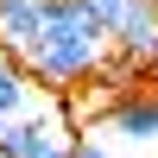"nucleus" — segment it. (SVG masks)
Returning a JSON list of instances; mask_svg holds the SVG:
<instances>
[{"label": "nucleus", "instance_id": "obj_7", "mask_svg": "<svg viewBox=\"0 0 158 158\" xmlns=\"http://www.w3.org/2000/svg\"><path fill=\"white\" fill-rule=\"evenodd\" d=\"M63 158H114V152H108V146H101V139L82 127V133H70V139H63Z\"/></svg>", "mask_w": 158, "mask_h": 158}, {"label": "nucleus", "instance_id": "obj_2", "mask_svg": "<svg viewBox=\"0 0 158 158\" xmlns=\"http://www.w3.org/2000/svg\"><path fill=\"white\" fill-rule=\"evenodd\" d=\"M120 95H127V89L114 82V76H101V70H95V76H82V82H70V89L57 95V114L82 133L89 120H108V108H114Z\"/></svg>", "mask_w": 158, "mask_h": 158}, {"label": "nucleus", "instance_id": "obj_5", "mask_svg": "<svg viewBox=\"0 0 158 158\" xmlns=\"http://www.w3.org/2000/svg\"><path fill=\"white\" fill-rule=\"evenodd\" d=\"M38 25H44V0H0V44L13 57L38 38Z\"/></svg>", "mask_w": 158, "mask_h": 158}, {"label": "nucleus", "instance_id": "obj_9", "mask_svg": "<svg viewBox=\"0 0 158 158\" xmlns=\"http://www.w3.org/2000/svg\"><path fill=\"white\" fill-rule=\"evenodd\" d=\"M152 70H158V57H152Z\"/></svg>", "mask_w": 158, "mask_h": 158}, {"label": "nucleus", "instance_id": "obj_3", "mask_svg": "<svg viewBox=\"0 0 158 158\" xmlns=\"http://www.w3.org/2000/svg\"><path fill=\"white\" fill-rule=\"evenodd\" d=\"M108 38H114L120 57H133V63L152 70V57H158V0H127V13L114 19Z\"/></svg>", "mask_w": 158, "mask_h": 158}, {"label": "nucleus", "instance_id": "obj_8", "mask_svg": "<svg viewBox=\"0 0 158 158\" xmlns=\"http://www.w3.org/2000/svg\"><path fill=\"white\" fill-rule=\"evenodd\" d=\"M82 6H89V19H101V25L114 32V19L127 13V0H82Z\"/></svg>", "mask_w": 158, "mask_h": 158}, {"label": "nucleus", "instance_id": "obj_6", "mask_svg": "<svg viewBox=\"0 0 158 158\" xmlns=\"http://www.w3.org/2000/svg\"><path fill=\"white\" fill-rule=\"evenodd\" d=\"M32 114V76L19 70V57L0 63V120H25Z\"/></svg>", "mask_w": 158, "mask_h": 158}, {"label": "nucleus", "instance_id": "obj_4", "mask_svg": "<svg viewBox=\"0 0 158 158\" xmlns=\"http://www.w3.org/2000/svg\"><path fill=\"white\" fill-rule=\"evenodd\" d=\"M108 127H114L120 139H139V146L158 139V82H133V89L108 108Z\"/></svg>", "mask_w": 158, "mask_h": 158}, {"label": "nucleus", "instance_id": "obj_1", "mask_svg": "<svg viewBox=\"0 0 158 158\" xmlns=\"http://www.w3.org/2000/svg\"><path fill=\"white\" fill-rule=\"evenodd\" d=\"M108 57H114V38H108L101 19H89L82 0H44V25H38V38L19 51V70L32 76V82H44L51 95H63L70 82L95 76Z\"/></svg>", "mask_w": 158, "mask_h": 158}, {"label": "nucleus", "instance_id": "obj_10", "mask_svg": "<svg viewBox=\"0 0 158 158\" xmlns=\"http://www.w3.org/2000/svg\"><path fill=\"white\" fill-rule=\"evenodd\" d=\"M0 158H6V152H0Z\"/></svg>", "mask_w": 158, "mask_h": 158}]
</instances>
